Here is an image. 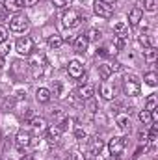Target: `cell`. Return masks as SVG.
Instances as JSON below:
<instances>
[{"label": "cell", "instance_id": "4fadbf2b", "mask_svg": "<svg viewBox=\"0 0 158 160\" xmlns=\"http://www.w3.org/2000/svg\"><path fill=\"white\" fill-rule=\"evenodd\" d=\"M26 69H28V63L22 62V60H17V62H13V65H11V71H13L15 77H24Z\"/></svg>", "mask_w": 158, "mask_h": 160}, {"label": "cell", "instance_id": "9c48e42d", "mask_svg": "<svg viewBox=\"0 0 158 160\" xmlns=\"http://www.w3.org/2000/svg\"><path fill=\"white\" fill-rule=\"evenodd\" d=\"M45 132H47V143H48V145H58V143H60V140H62V130H60L58 127H48Z\"/></svg>", "mask_w": 158, "mask_h": 160}, {"label": "cell", "instance_id": "ac0fdd59", "mask_svg": "<svg viewBox=\"0 0 158 160\" xmlns=\"http://www.w3.org/2000/svg\"><path fill=\"white\" fill-rule=\"evenodd\" d=\"M30 125H32V128H36V130H39V132H43V130L48 128L45 118H39V116H34V118L30 119Z\"/></svg>", "mask_w": 158, "mask_h": 160}, {"label": "cell", "instance_id": "60d3db41", "mask_svg": "<svg viewBox=\"0 0 158 160\" xmlns=\"http://www.w3.org/2000/svg\"><path fill=\"white\" fill-rule=\"evenodd\" d=\"M0 138H2V134H0Z\"/></svg>", "mask_w": 158, "mask_h": 160}, {"label": "cell", "instance_id": "ffe728a7", "mask_svg": "<svg viewBox=\"0 0 158 160\" xmlns=\"http://www.w3.org/2000/svg\"><path fill=\"white\" fill-rule=\"evenodd\" d=\"M114 34H116L117 38L128 36V24H126V22H123V21L116 22V24H114Z\"/></svg>", "mask_w": 158, "mask_h": 160}, {"label": "cell", "instance_id": "44dd1931", "mask_svg": "<svg viewBox=\"0 0 158 160\" xmlns=\"http://www.w3.org/2000/svg\"><path fill=\"white\" fill-rule=\"evenodd\" d=\"M140 43H141L145 48H149V47H155V45H156L155 36H151V34H147V32H141V34H140Z\"/></svg>", "mask_w": 158, "mask_h": 160}, {"label": "cell", "instance_id": "603a6c76", "mask_svg": "<svg viewBox=\"0 0 158 160\" xmlns=\"http://www.w3.org/2000/svg\"><path fill=\"white\" fill-rule=\"evenodd\" d=\"M101 149H102V140L101 138H93L91 147H89V157H95L97 153H101Z\"/></svg>", "mask_w": 158, "mask_h": 160}, {"label": "cell", "instance_id": "6da1fadb", "mask_svg": "<svg viewBox=\"0 0 158 160\" xmlns=\"http://www.w3.org/2000/svg\"><path fill=\"white\" fill-rule=\"evenodd\" d=\"M123 91L126 97H136L141 91V84L136 75H125L123 77Z\"/></svg>", "mask_w": 158, "mask_h": 160}, {"label": "cell", "instance_id": "30bf717a", "mask_svg": "<svg viewBox=\"0 0 158 160\" xmlns=\"http://www.w3.org/2000/svg\"><path fill=\"white\" fill-rule=\"evenodd\" d=\"M32 134L28 132V130H24V128H21L19 132H17V136H15V142H17V145L19 147H30L32 145Z\"/></svg>", "mask_w": 158, "mask_h": 160}, {"label": "cell", "instance_id": "f546056e", "mask_svg": "<svg viewBox=\"0 0 158 160\" xmlns=\"http://www.w3.org/2000/svg\"><path fill=\"white\" fill-rule=\"evenodd\" d=\"M101 32L99 30H95V28H91V30H87V34H86V38H87V41H99L101 39Z\"/></svg>", "mask_w": 158, "mask_h": 160}, {"label": "cell", "instance_id": "8992f818", "mask_svg": "<svg viewBox=\"0 0 158 160\" xmlns=\"http://www.w3.org/2000/svg\"><path fill=\"white\" fill-rule=\"evenodd\" d=\"M125 147H126V140L121 138V136H114L110 140V143H108V151H110L112 157H119L125 151Z\"/></svg>", "mask_w": 158, "mask_h": 160}, {"label": "cell", "instance_id": "83f0119b", "mask_svg": "<svg viewBox=\"0 0 158 160\" xmlns=\"http://www.w3.org/2000/svg\"><path fill=\"white\" fill-rule=\"evenodd\" d=\"M156 104H158V99H156V95L153 93V95H149V99H147V102H145V110L155 112V110H156Z\"/></svg>", "mask_w": 158, "mask_h": 160}, {"label": "cell", "instance_id": "7c38bea8", "mask_svg": "<svg viewBox=\"0 0 158 160\" xmlns=\"http://www.w3.org/2000/svg\"><path fill=\"white\" fill-rule=\"evenodd\" d=\"M141 19H143V11H141V8H134V9L128 13V24H130V26H138Z\"/></svg>", "mask_w": 158, "mask_h": 160}, {"label": "cell", "instance_id": "74e56055", "mask_svg": "<svg viewBox=\"0 0 158 160\" xmlns=\"http://www.w3.org/2000/svg\"><path fill=\"white\" fill-rule=\"evenodd\" d=\"M102 2H106V4H114L116 0H102Z\"/></svg>", "mask_w": 158, "mask_h": 160}, {"label": "cell", "instance_id": "7402d4cb", "mask_svg": "<svg viewBox=\"0 0 158 160\" xmlns=\"http://www.w3.org/2000/svg\"><path fill=\"white\" fill-rule=\"evenodd\" d=\"M143 58H145V62L147 63H155L158 58V50L155 48V47H149V48H145L143 50Z\"/></svg>", "mask_w": 158, "mask_h": 160}, {"label": "cell", "instance_id": "e575fe53", "mask_svg": "<svg viewBox=\"0 0 158 160\" xmlns=\"http://www.w3.org/2000/svg\"><path fill=\"white\" fill-rule=\"evenodd\" d=\"M4 41H7V30L4 26H0V43H4Z\"/></svg>", "mask_w": 158, "mask_h": 160}, {"label": "cell", "instance_id": "4316f807", "mask_svg": "<svg viewBox=\"0 0 158 160\" xmlns=\"http://www.w3.org/2000/svg\"><path fill=\"white\" fill-rule=\"evenodd\" d=\"M138 118H140V121H141L143 125H151V123H153V114H151L149 110H141V112L138 114Z\"/></svg>", "mask_w": 158, "mask_h": 160}, {"label": "cell", "instance_id": "2e32d148", "mask_svg": "<svg viewBox=\"0 0 158 160\" xmlns=\"http://www.w3.org/2000/svg\"><path fill=\"white\" fill-rule=\"evenodd\" d=\"M43 63H45V60H43V58H36V60H34V62L30 63L34 78H39L41 75H43Z\"/></svg>", "mask_w": 158, "mask_h": 160}, {"label": "cell", "instance_id": "d6a6232c", "mask_svg": "<svg viewBox=\"0 0 158 160\" xmlns=\"http://www.w3.org/2000/svg\"><path fill=\"white\" fill-rule=\"evenodd\" d=\"M50 2H52L54 8H65V6L71 4V0H50Z\"/></svg>", "mask_w": 158, "mask_h": 160}, {"label": "cell", "instance_id": "836d02e7", "mask_svg": "<svg viewBox=\"0 0 158 160\" xmlns=\"http://www.w3.org/2000/svg\"><path fill=\"white\" fill-rule=\"evenodd\" d=\"M75 136H77V140H80V142L87 140V134H86V130H82V128H78V130H75Z\"/></svg>", "mask_w": 158, "mask_h": 160}, {"label": "cell", "instance_id": "5b68a950", "mask_svg": "<svg viewBox=\"0 0 158 160\" xmlns=\"http://www.w3.org/2000/svg\"><path fill=\"white\" fill-rule=\"evenodd\" d=\"M15 50H17L21 56H30V54H32V50H34V41L30 39L28 36L19 38L17 43H15Z\"/></svg>", "mask_w": 158, "mask_h": 160}, {"label": "cell", "instance_id": "52a82bcc", "mask_svg": "<svg viewBox=\"0 0 158 160\" xmlns=\"http://www.w3.org/2000/svg\"><path fill=\"white\" fill-rule=\"evenodd\" d=\"M99 93H101L102 99L112 101V99L116 97V86H114L112 82H108V80H102L101 86H99Z\"/></svg>", "mask_w": 158, "mask_h": 160}, {"label": "cell", "instance_id": "8fae6325", "mask_svg": "<svg viewBox=\"0 0 158 160\" xmlns=\"http://www.w3.org/2000/svg\"><path fill=\"white\" fill-rule=\"evenodd\" d=\"M22 8H24V2H22V0H4V9H6V11L19 13Z\"/></svg>", "mask_w": 158, "mask_h": 160}, {"label": "cell", "instance_id": "ab89813d", "mask_svg": "<svg viewBox=\"0 0 158 160\" xmlns=\"http://www.w3.org/2000/svg\"><path fill=\"white\" fill-rule=\"evenodd\" d=\"M86 160H95V158H93V157H89V158H86Z\"/></svg>", "mask_w": 158, "mask_h": 160}, {"label": "cell", "instance_id": "5bb4252c", "mask_svg": "<svg viewBox=\"0 0 158 160\" xmlns=\"http://www.w3.org/2000/svg\"><path fill=\"white\" fill-rule=\"evenodd\" d=\"M50 97H52V93H50L48 88H39L36 91V99H37V102H41V104H47L50 101Z\"/></svg>", "mask_w": 158, "mask_h": 160}, {"label": "cell", "instance_id": "d590c367", "mask_svg": "<svg viewBox=\"0 0 158 160\" xmlns=\"http://www.w3.org/2000/svg\"><path fill=\"white\" fill-rule=\"evenodd\" d=\"M22 2H24V6H28V8H30V6H36L39 0H22Z\"/></svg>", "mask_w": 158, "mask_h": 160}, {"label": "cell", "instance_id": "9a60e30c", "mask_svg": "<svg viewBox=\"0 0 158 160\" xmlns=\"http://www.w3.org/2000/svg\"><path fill=\"white\" fill-rule=\"evenodd\" d=\"M116 125H117L119 130L128 132V130H130V118H128V116H125V114H121V116L116 118Z\"/></svg>", "mask_w": 158, "mask_h": 160}, {"label": "cell", "instance_id": "d4e9b609", "mask_svg": "<svg viewBox=\"0 0 158 160\" xmlns=\"http://www.w3.org/2000/svg\"><path fill=\"white\" fill-rule=\"evenodd\" d=\"M47 43H48V47H50V48H60V47L63 45V39H62V36L54 34V36H48Z\"/></svg>", "mask_w": 158, "mask_h": 160}, {"label": "cell", "instance_id": "d6986e66", "mask_svg": "<svg viewBox=\"0 0 158 160\" xmlns=\"http://www.w3.org/2000/svg\"><path fill=\"white\" fill-rule=\"evenodd\" d=\"M77 95H78L80 99L87 101V99H91V97H93V88H91V86H87V84H84V86H80L78 89H77Z\"/></svg>", "mask_w": 158, "mask_h": 160}, {"label": "cell", "instance_id": "f1b7e54d", "mask_svg": "<svg viewBox=\"0 0 158 160\" xmlns=\"http://www.w3.org/2000/svg\"><path fill=\"white\" fill-rule=\"evenodd\" d=\"M143 9L149 13H155L158 9V0H143Z\"/></svg>", "mask_w": 158, "mask_h": 160}, {"label": "cell", "instance_id": "4dcf8cb0", "mask_svg": "<svg viewBox=\"0 0 158 160\" xmlns=\"http://www.w3.org/2000/svg\"><path fill=\"white\" fill-rule=\"evenodd\" d=\"M9 48H11V45H9L7 41L0 43V58H4L6 54H9Z\"/></svg>", "mask_w": 158, "mask_h": 160}, {"label": "cell", "instance_id": "8d00e7d4", "mask_svg": "<svg viewBox=\"0 0 158 160\" xmlns=\"http://www.w3.org/2000/svg\"><path fill=\"white\" fill-rule=\"evenodd\" d=\"M21 160H34V157H30V155H26V157H22Z\"/></svg>", "mask_w": 158, "mask_h": 160}, {"label": "cell", "instance_id": "f35d334b", "mask_svg": "<svg viewBox=\"0 0 158 160\" xmlns=\"http://www.w3.org/2000/svg\"><path fill=\"white\" fill-rule=\"evenodd\" d=\"M0 67H4V60L2 58H0Z\"/></svg>", "mask_w": 158, "mask_h": 160}, {"label": "cell", "instance_id": "277c9868", "mask_svg": "<svg viewBox=\"0 0 158 160\" xmlns=\"http://www.w3.org/2000/svg\"><path fill=\"white\" fill-rule=\"evenodd\" d=\"M93 11H95V15H97V17L110 19V17L114 15V6H112V4H106V2H102V0H97V2L93 4Z\"/></svg>", "mask_w": 158, "mask_h": 160}, {"label": "cell", "instance_id": "cb8c5ba5", "mask_svg": "<svg viewBox=\"0 0 158 160\" xmlns=\"http://www.w3.org/2000/svg\"><path fill=\"white\" fill-rule=\"evenodd\" d=\"M112 67H110V63H102V65H99V75H101V78L102 80H108L112 77Z\"/></svg>", "mask_w": 158, "mask_h": 160}, {"label": "cell", "instance_id": "e0dca14e", "mask_svg": "<svg viewBox=\"0 0 158 160\" xmlns=\"http://www.w3.org/2000/svg\"><path fill=\"white\" fill-rule=\"evenodd\" d=\"M87 45H89V41H87V38H86L84 34L77 36V39H75V50H77V52H86Z\"/></svg>", "mask_w": 158, "mask_h": 160}, {"label": "cell", "instance_id": "1f68e13d", "mask_svg": "<svg viewBox=\"0 0 158 160\" xmlns=\"http://www.w3.org/2000/svg\"><path fill=\"white\" fill-rule=\"evenodd\" d=\"M50 93H52L54 97H62V84H60V82H54V86H52Z\"/></svg>", "mask_w": 158, "mask_h": 160}, {"label": "cell", "instance_id": "484cf974", "mask_svg": "<svg viewBox=\"0 0 158 160\" xmlns=\"http://www.w3.org/2000/svg\"><path fill=\"white\" fill-rule=\"evenodd\" d=\"M143 80H145V84H147V86L155 88V86L158 84V75L155 73V71H149V73H145V77H143Z\"/></svg>", "mask_w": 158, "mask_h": 160}, {"label": "cell", "instance_id": "ba28073f", "mask_svg": "<svg viewBox=\"0 0 158 160\" xmlns=\"http://www.w3.org/2000/svg\"><path fill=\"white\" fill-rule=\"evenodd\" d=\"M67 73H69V77L75 80H78L84 77V65L80 63L78 60H73V62H69V65H67Z\"/></svg>", "mask_w": 158, "mask_h": 160}, {"label": "cell", "instance_id": "7a4b0ae2", "mask_svg": "<svg viewBox=\"0 0 158 160\" xmlns=\"http://www.w3.org/2000/svg\"><path fill=\"white\" fill-rule=\"evenodd\" d=\"M62 21H63V24L67 26V28H78L80 24H82V13H80L78 9H67L65 13H63V17H62Z\"/></svg>", "mask_w": 158, "mask_h": 160}, {"label": "cell", "instance_id": "3957f363", "mask_svg": "<svg viewBox=\"0 0 158 160\" xmlns=\"http://www.w3.org/2000/svg\"><path fill=\"white\" fill-rule=\"evenodd\" d=\"M28 24H30L28 22V17H24L21 13H15L13 19H9V28H11V32H17V34L24 32L28 28Z\"/></svg>", "mask_w": 158, "mask_h": 160}]
</instances>
